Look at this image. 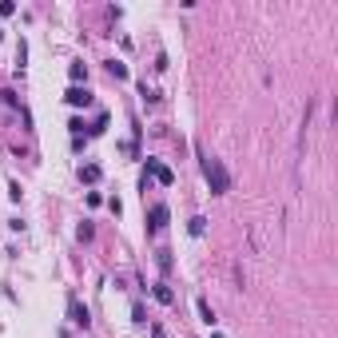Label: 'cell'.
<instances>
[{
    "label": "cell",
    "mask_w": 338,
    "mask_h": 338,
    "mask_svg": "<svg viewBox=\"0 0 338 338\" xmlns=\"http://www.w3.org/2000/svg\"><path fill=\"white\" fill-rule=\"evenodd\" d=\"M12 12H16V4L12 0H0V16H12Z\"/></svg>",
    "instance_id": "14"
},
{
    "label": "cell",
    "mask_w": 338,
    "mask_h": 338,
    "mask_svg": "<svg viewBox=\"0 0 338 338\" xmlns=\"http://www.w3.org/2000/svg\"><path fill=\"white\" fill-rule=\"evenodd\" d=\"M155 263H159L163 271H171V255H167V251H159V255H155Z\"/></svg>",
    "instance_id": "13"
},
{
    "label": "cell",
    "mask_w": 338,
    "mask_h": 338,
    "mask_svg": "<svg viewBox=\"0 0 338 338\" xmlns=\"http://www.w3.org/2000/svg\"><path fill=\"white\" fill-rule=\"evenodd\" d=\"M167 219H171V211L163 207V203H155V207L147 211V227H151V231H163V227H167Z\"/></svg>",
    "instance_id": "2"
},
{
    "label": "cell",
    "mask_w": 338,
    "mask_h": 338,
    "mask_svg": "<svg viewBox=\"0 0 338 338\" xmlns=\"http://www.w3.org/2000/svg\"><path fill=\"white\" fill-rule=\"evenodd\" d=\"M108 72L115 80H127V64H119V60H108Z\"/></svg>",
    "instance_id": "9"
},
{
    "label": "cell",
    "mask_w": 338,
    "mask_h": 338,
    "mask_svg": "<svg viewBox=\"0 0 338 338\" xmlns=\"http://www.w3.org/2000/svg\"><path fill=\"white\" fill-rule=\"evenodd\" d=\"M68 76H72V84H80V80L88 76V68H84V64H72V68H68Z\"/></svg>",
    "instance_id": "10"
},
{
    "label": "cell",
    "mask_w": 338,
    "mask_h": 338,
    "mask_svg": "<svg viewBox=\"0 0 338 338\" xmlns=\"http://www.w3.org/2000/svg\"><path fill=\"white\" fill-rule=\"evenodd\" d=\"M155 298H159V302H167V306H171V302H175V290H171L167 282H155Z\"/></svg>",
    "instance_id": "8"
},
{
    "label": "cell",
    "mask_w": 338,
    "mask_h": 338,
    "mask_svg": "<svg viewBox=\"0 0 338 338\" xmlns=\"http://www.w3.org/2000/svg\"><path fill=\"white\" fill-rule=\"evenodd\" d=\"M100 175H104L100 163H84V167H80V179H84V183H100Z\"/></svg>",
    "instance_id": "6"
},
{
    "label": "cell",
    "mask_w": 338,
    "mask_h": 338,
    "mask_svg": "<svg viewBox=\"0 0 338 338\" xmlns=\"http://www.w3.org/2000/svg\"><path fill=\"white\" fill-rule=\"evenodd\" d=\"M64 100H68L72 108H88V104H92V96H88V88H80V84H72V88L64 92Z\"/></svg>",
    "instance_id": "3"
},
{
    "label": "cell",
    "mask_w": 338,
    "mask_h": 338,
    "mask_svg": "<svg viewBox=\"0 0 338 338\" xmlns=\"http://www.w3.org/2000/svg\"><path fill=\"white\" fill-rule=\"evenodd\" d=\"M203 227H207V219H199V215H195V219H191V227H187V231H191V235H203Z\"/></svg>",
    "instance_id": "12"
},
{
    "label": "cell",
    "mask_w": 338,
    "mask_h": 338,
    "mask_svg": "<svg viewBox=\"0 0 338 338\" xmlns=\"http://www.w3.org/2000/svg\"><path fill=\"white\" fill-rule=\"evenodd\" d=\"M104 131H108V115L100 112V115H96V123H92V135H104Z\"/></svg>",
    "instance_id": "11"
},
{
    "label": "cell",
    "mask_w": 338,
    "mask_h": 338,
    "mask_svg": "<svg viewBox=\"0 0 338 338\" xmlns=\"http://www.w3.org/2000/svg\"><path fill=\"white\" fill-rule=\"evenodd\" d=\"M195 306H199V318H203L207 326H215V310H211V302H207V298H199Z\"/></svg>",
    "instance_id": "7"
},
{
    "label": "cell",
    "mask_w": 338,
    "mask_h": 338,
    "mask_svg": "<svg viewBox=\"0 0 338 338\" xmlns=\"http://www.w3.org/2000/svg\"><path fill=\"white\" fill-rule=\"evenodd\" d=\"M68 306H72V322H76V326H84V330H88V322H92V314H88V306H84V302H80V298H72V302H68Z\"/></svg>",
    "instance_id": "5"
},
{
    "label": "cell",
    "mask_w": 338,
    "mask_h": 338,
    "mask_svg": "<svg viewBox=\"0 0 338 338\" xmlns=\"http://www.w3.org/2000/svg\"><path fill=\"white\" fill-rule=\"evenodd\" d=\"M147 171H151V175H155V179H159L163 187H171V183H175V171H171V167H163L159 159H147Z\"/></svg>",
    "instance_id": "4"
},
{
    "label": "cell",
    "mask_w": 338,
    "mask_h": 338,
    "mask_svg": "<svg viewBox=\"0 0 338 338\" xmlns=\"http://www.w3.org/2000/svg\"><path fill=\"white\" fill-rule=\"evenodd\" d=\"M203 175H207V183H211V195H227V191H231V175H227L223 159L203 155Z\"/></svg>",
    "instance_id": "1"
}]
</instances>
